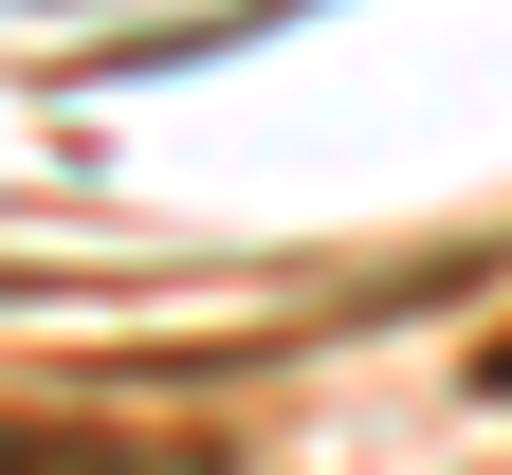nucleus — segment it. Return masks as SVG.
Listing matches in <instances>:
<instances>
[{
    "label": "nucleus",
    "mask_w": 512,
    "mask_h": 475,
    "mask_svg": "<svg viewBox=\"0 0 512 475\" xmlns=\"http://www.w3.org/2000/svg\"><path fill=\"white\" fill-rule=\"evenodd\" d=\"M0 475H202V457L110 439V421H0Z\"/></svg>",
    "instance_id": "1"
},
{
    "label": "nucleus",
    "mask_w": 512,
    "mask_h": 475,
    "mask_svg": "<svg viewBox=\"0 0 512 475\" xmlns=\"http://www.w3.org/2000/svg\"><path fill=\"white\" fill-rule=\"evenodd\" d=\"M476 384H494V402H512V329H494V348H476Z\"/></svg>",
    "instance_id": "2"
}]
</instances>
